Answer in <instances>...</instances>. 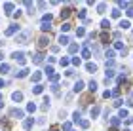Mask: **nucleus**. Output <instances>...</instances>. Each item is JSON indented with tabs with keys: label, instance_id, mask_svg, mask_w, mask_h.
Listing matches in <instances>:
<instances>
[{
	"label": "nucleus",
	"instance_id": "nucleus-1",
	"mask_svg": "<svg viewBox=\"0 0 133 131\" xmlns=\"http://www.w3.org/2000/svg\"><path fill=\"white\" fill-rule=\"evenodd\" d=\"M31 36H32V29H23V31L15 36V42H19V44H27Z\"/></svg>",
	"mask_w": 133,
	"mask_h": 131
},
{
	"label": "nucleus",
	"instance_id": "nucleus-2",
	"mask_svg": "<svg viewBox=\"0 0 133 131\" xmlns=\"http://www.w3.org/2000/svg\"><path fill=\"white\" fill-rule=\"evenodd\" d=\"M19 32H21V27H19V23H11V25H10V27L4 31V34H6V36H14V34L17 36Z\"/></svg>",
	"mask_w": 133,
	"mask_h": 131
},
{
	"label": "nucleus",
	"instance_id": "nucleus-3",
	"mask_svg": "<svg viewBox=\"0 0 133 131\" xmlns=\"http://www.w3.org/2000/svg\"><path fill=\"white\" fill-rule=\"evenodd\" d=\"M15 11L17 10H15V4L14 2H4V13L6 15H14Z\"/></svg>",
	"mask_w": 133,
	"mask_h": 131
},
{
	"label": "nucleus",
	"instance_id": "nucleus-4",
	"mask_svg": "<svg viewBox=\"0 0 133 131\" xmlns=\"http://www.w3.org/2000/svg\"><path fill=\"white\" fill-rule=\"evenodd\" d=\"M11 57H14V59H15V61L19 63V65H25V53H23V51H15Z\"/></svg>",
	"mask_w": 133,
	"mask_h": 131
},
{
	"label": "nucleus",
	"instance_id": "nucleus-5",
	"mask_svg": "<svg viewBox=\"0 0 133 131\" xmlns=\"http://www.w3.org/2000/svg\"><path fill=\"white\" fill-rule=\"evenodd\" d=\"M10 116H11V118H17V120H19V118L25 116V112H23L21 108H11V110H10Z\"/></svg>",
	"mask_w": 133,
	"mask_h": 131
},
{
	"label": "nucleus",
	"instance_id": "nucleus-6",
	"mask_svg": "<svg viewBox=\"0 0 133 131\" xmlns=\"http://www.w3.org/2000/svg\"><path fill=\"white\" fill-rule=\"evenodd\" d=\"M48 44H50V38H48V36H40L38 38V47H40V50H42V47H46Z\"/></svg>",
	"mask_w": 133,
	"mask_h": 131
},
{
	"label": "nucleus",
	"instance_id": "nucleus-7",
	"mask_svg": "<svg viewBox=\"0 0 133 131\" xmlns=\"http://www.w3.org/2000/svg\"><path fill=\"white\" fill-rule=\"evenodd\" d=\"M84 86H86V84H84L82 80H78L76 84H74V87H72V91H74V93H80L82 89H84Z\"/></svg>",
	"mask_w": 133,
	"mask_h": 131
},
{
	"label": "nucleus",
	"instance_id": "nucleus-8",
	"mask_svg": "<svg viewBox=\"0 0 133 131\" xmlns=\"http://www.w3.org/2000/svg\"><path fill=\"white\" fill-rule=\"evenodd\" d=\"M11 101L21 103V101H23V93H21V91H14V93H11Z\"/></svg>",
	"mask_w": 133,
	"mask_h": 131
},
{
	"label": "nucleus",
	"instance_id": "nucleus-9",
	"mask_svg": "<svg viewBox=\"0 0 133 131\" xmlns=\"http://www.w3.org/2000/svg\"><path fill=\"white\" fill-rule=\"evenodd\" d=\"M42 61H44V55H42V53H36V55H32V63H34V65H40Z\"/></svg>",
	"mask_w": 133,
	"mask_h": 131
},
{
	"label": "nucleus",
	"instance_id": "nucleus-10",
	"mask_svg": "<svg viewBox=\"0 0 133 131\" xmlns=\"http://www.w3.org/2000/svg\"><path fill=\"white\" fill-rule=\"evenodd\" d=\"M14 76H17V78H27V76H29V70H27V68H21L19 72H14Z\"/></svg>",
	"mask_w": 133,
	"mask_h": 131
},
{
	"label": "nucleus",
	"instance_id": "nucleus-11",
	"mask_svg": "<svg viewBox=\"0 0 133 131\" xmlns=\"http://www.w3.org/2000/svg\"><path fill=\"white\" fill-rule=\"evenodd\" d=\"M105 57H107V61H114V57H116V53H114V50H107Z\"/></svg>",
	"mask_w": 133,
	"mask_h": 131
},
{
	"label": "nucleus",
	"instance_id": "nucleus-12",
	"mask_svg": "<svg viewBox=\"0 0 133 131\" xmlns=\"http://www.w3.org/2000/svg\"><path fill=\"white\" fill-rule=\"evenodd\" d=\"M32 123H34V120H32V118H27V120H25V122H23V127H25V129L29 131V129H31V127H32Z\"/></svg>",
	"mask_w": 133,
	"mask_h": 131
},
{
	"label": "nucleus",
	"instance_id": "nucleus-13",
	"mask_svg": "<svg viewBox=\"0 0 133 131\" xmlns=\"http://www.w3.org/2000/svg\"><path fill=\"white\" fill-rule=\"evenodd\" d=\"M88 89H89L91 93H95V91H97V82H95V80H91V82L88 84Z\"/></svg>",
	"mask_w": 133,
	"mask_h": 131
},
{
	"label": "nucleus",
	"instance_id": "nucleus-14",
	"mask_svg": "<svg viewBox=\"0 0 133 131\" xmlns=\"http://www.w3.org/2000/svg\"><path fill=\"white\" fill-rule=\"evenodd\" d=\"M86 70H88V72H91V74H93L95 70H97V65H95V63H88V65H86Z\"/></svg>",
	"mask_w": 133,
	"mask_h": 131
},
{
	"label": "nucleus",
	"instance_id": "nucleus-15",
	"mask_svg": "<svg viewBox=\"0 0 133 131\" xmlns=\"http://www.w3.org/2000/svg\"><path fill=\"white\" fill-rule=\"evenodd\" d=\"M69 42H70V40H69V36H66V34H61V36H59V44H61V46H66Z\"/></svg>",
	"mask_w": 133,
	"mask_h": 131
},
{
	"label": "nucleus",
	"instance_id": "nucleus-16",
	"mask_svg": "<svg viewBox=\"0 0 133 131\" xmlns=\"http://www.w3.org/2000/svg\"><path fill=\"white\" fill-rule=\"evenodd\" d=\"M40 29H42V31H50V29H51V23L50 21H42V25H40Z\"/></svg>",
	"mask_w": 133,
	"mask_h": 131
},
{
	"label": "nucleus",
	"instance_id": "nucleus-17",
	"mask_svg": "<svg viewBox=\"0 0 133 131\" xmlns=\"http://www.w3.org/2000/svg\"><path fill=\"white\" fill-rule=\"evenodd\" d=\"M23 4H25L27 6V8H29V13H34V6H32V2H31V0H25V2H23Z\"/></svg>",
	"mask_w": 133,
	"mask_h": 131
},
{
	"label": "nucleus",
	"instance_id": "nucleus-18",
	"mask_svg": "<svg viewBox=\"0 0 133 131\" xmlns=\"http://www.w3.org/2000/svg\"><path fill=\"white\" fill-rule=\"evenodd\" d=\"M82 57L89 59V57H91V50H89V47H84V50H82Z\"/></svg>",
	"mask_w": 133,
	"mask_h": 131
},
{
	"label": "nucleus",
	"instance_id": "nucleus-19",
	"mask_svg": "<svg viewBox=\"0 0 133 131\" xmlns=\"http://www.w3.org/2000/svg\"><path fill=\"white\" fill-rule=\"evenodd\" d=\"M72 120H74L76 123H80V122H82V114H80V110H76L74 114H72Z\"/></svg>",
	"mask_w": 133,
	"mask_h": 131
},
{
	"label": "nucleus",
	"instance_id": "nucleus-20",
	"mask_svg": "<svg viewBox=\"0 0 133 131\" xmlns=\"http://www.w3.org/2000/svg\"><path fill=\"white\" fill-rule=\"evenodd\" d=\"M108 27H110V21H108V19H103V21H101V29H103V31H108Z\"/></svg>",
	"mask_w": 133,
	"mask_h": 131
},
{
	"label": "nucleus",
	"instance_id": "nucleus-21",
	"mask_svg": "<svg viewBox=\"0 0 133 131\" xmlns=\"http://www.w3.org/2000/svg\"><path fill=\"white\" fill-rule=\"evenodd\" d=\"M97 11H99V13H105V11H107V4H105V2L97 4Z\"/></svg>",
	"mask_w": 133,
	"mask_h": 131
},
{
	"label": "nucleus",
	"instance_id": "nucleus-22",
	"mask_svg": "<svg viewBox=\"0 0 133 131\" xmlns=\"http://www.w3.org/2000/svg\"><path fill=\"white\" fill-rule=\"evenodd\" d=\"M131 25H129V19H122L120 21V29H129Z\"/></svg>",
	"mask_w": 133,
	"mask_h": 131
},
{
	"label": "nucleus",
	"instance_id": "nucleus-23",
	"mask_svg": "<svg viewBox=\"0 0 133 131\" xmlns=\"http://www.w3.org/2000/svg\"><path fill=\"white\" fill-rule=\"evenodd\" d=\"M69 31H70V23H63V25H61V34H63V32L66 34Z\"/></svg>",
	"mask_w": 133,
	"mask_h": 131
},
{
	"label": "nucleus",
	"instance_id": "nucleus-24",
	"mask_svg": "<svg viewBox=\"0 0 133 131\" xmlns=\"http://www.w3.org/2000/svg\"><path fill=\"white\" fill-rule=\"evenodd\" d=\"M40 78H42V72H34V74H32V82H34L36 86H38V82H40Z\"/></svg>",
	"mask_w": 133,
	"mask_h": 131
},
{
	"label": "nucleus",
	"instance_id": "nucleus-25",
	"mask_svg": "<svg viewBox=\"0 0 133 131\" xmlns=\"http://www.w3.org/2000/svg\"><path fill=\"white\" fill-rule=\"evenodd\" d=\"M42 91H44V86H40V84H38V86H34V87H32V93H36V95H40Z\"/></svg>",
	"mask_w": 133,
	"mask_h": 131
},
{
	"label": "nucleus",
	"instance_id": "nucleus-26",
	"mask_svg": "<svg viewBox=\"0 0 133 131\" xmlns=\"http://www.w3.org/2000/svg\"><path fill=\"white\" fill-rule=\"evenodd\" d=\"M99 112H101V108H99L97 105H95L93 108H91V118H97V116H99Z\"/></svg>",
	"mask_w": 133,
	"mask_h": 131
},
{
	"label": "nucleus",
	"instance_id": "nucleus-27",
	"mask_svg": "<svg viewBox=\"0 0 133 131\" xmlns=\"http://www.w3.org/2000/svg\"><path fill=\"white\" fill-rule=\"evenodd\" d=\"M70 11H72L70 8H65V10L61 11V19H66V17H69V15H70Z\"/></svg>",
	"mask_w": 133,
	"mask_h": 131
},
{
	"label": "nucleus",
	"instance_id": "nucleus-28",
	"mask_svg": "<svg viewBox=\"0 0 133 131\" xmlns=\"http://www.w3.org/2000/svg\"><path fill=\"white\" fill-rule=\"evenodd\" d=\"M0 72H2V74H6V72H10V65H6V63H2V65H0Z\"/></svg>",
	"mask_w": 133,
	"mask_h": 131
},
{
	"label": "nucleus",
	"instance_id": "nucleus-29",
	"mask_svg": "<svg viewBox=\"0 0 133 131\" xmlns=\"http://www.w3.org/2000/svg\"><path fill=\"white\" fill-rule=\"evenodd\" d=\"M120 15H122V10H120V8H114V10H112V17H114V19H118Z\"/></svg>",
	"mask_w": 133,
	"mask_h": 131
},
{
	"label": "nucleus",
	"instance_id": "nucleus-30",
	"mask_svg": "<svg viewBox=\"0 0 133 131\" xmlns=\"http://www.w3.org/2000/svg\"><path fill=\"white\" fill-rule=\"evenodd\" d=\"M105 74H107V80H112V78H114V74H116V72H114L112 68H107V72H105Z\"/></svg>",
	"mask_w": 133,
	"mask_h": 131
},
{
	"label": "nucleus",
	"instance_id": "nucleus-31",
	"mask_svg": "<svg viewBox=\"0 0 133 131\" xmlns=\"http://www.w3.org/2000/svg\"><path fill=\"white\" fill-rule=\"evenodd\" d=\"M76 36H86V29H84V27H78V29H76Z\"/></svg>",
	"mask_w": 133,
	"mask_h": 131
},
{
	"label": "nucleus",
	"instance_id": "nucleus-32",
	"mask_svg": "<svg viewBox=\"0 0 133 131\" xmlns=\"http://www.w3.org/2000/svg\"><path fill=\"white\" fill-rule=\"evenodd\" d=\"M69 51L70 53H76L78 51V44H69Z\"/></svg>",
	"mask_w": 133,
	"mask_h": 131
},
{
	"label": "nucleus",
	"instance_id": "nucleus-33",
	"mask_svg": "<svg viewBox=\"0 0 133 131\" xmlns=\"http://www.w3.org/2000/svg\"><path fill=\"white\" fill-rule=\"evenodd\" d=\"M99 38H101V42H103V44H108V34H107V32H103Z\"/></svg>",
	"mask_w": 133,
	"mask_h": 131
},
{
	"label": "nucleus",
	"instance_id": "nucleus-34",
	"mask_svg": "<svg viewBox=\"0 0 133 131\" xmlns=\"http://www.w3.org/2000/svg\"><path fill=\"white\" fill-rule=\"evenodd\" d=\"M118 118H128V110H125V108H120V112H118Z\"/></svg>",
	"mask_w": 133,
	"mask_h": 131
},
{
	"label": "nucleus",
	"instance_id": "nucleus-35",
	"mask_svg": "<svg viewBox=\"0 0 133 131\" xmlns=\"http://www.w3.org/2000/svg\"><path fill=\"white\" fill-rule=\"evenodd\" d=\"M80 63H82L80 57H72V65H74V67H80Z\"/></svg>",
	"mask_w": 133,
	"mask_h": 131
},
{
	"label": "nucleus",
	"instance_id": "nucleus-36",
	"mask_svg": "<svg viewBox=\"0 0 133 131\" xmlns=\"http://www.w3.org/2000/svg\"><path fill=\"white\" fill-rule=\"evenodd\" d=\"M44 72H46L48 76H53V74H55V72H53V68L50 67V65H48V67H46V70H44Z\"/></svg>",
	"mask_w": 133,
	"mask_h": 131
},
{
	"label": "nucleus",
	"instance_id": "nucleus-37",
	"mask_svg": "<svg viewBox=\"0 0 133 131\" xmlns=\"http://www.w3.org/2000/svg\"><path fill=\"white\" fill-rule=\"evenodd\" d=\"M27 110H29V112H34V110H36V105H34V103H29V105H27Z\"/></svg>",
	"mask_w": 133,
	"mask_h": 131
},
{
	"label": "nucleus",
	"instance_id": "nucleus-38",
	"mask_svg": "<svg viewBox=\"0 0 133 131\" xmlns=\"http://www.w3.org/2000/svg\"><path fill=\"white\" fill-rule=\"evenodd\" d=\"M80 127H82V129H88V127H89V122H88V120H82V122H80Z\"/></svg>",
	"mask_w": 133,
	"mask_h": 131
},
{
	"label": "nucleus",
	"instance_id": "nucleus-39",
	"mask_svg": "<svg viewBox=\"0 0 133 131\" xmlns=\"http://www.w3.org/2000/svg\"><path fill=\"white\" fill-rule=\"evenodd\" d=\"M110 123H112L114 127H116V126H120V118H110Z\"/></svg>",
	"mask_w": 133,
	"mask_h": 131
},
{
	"label": "nucleus",
	"instance_id": "nucleus-40",
	"mask_svg": "<svg viewBox=\"0 0 133 131\" xmlns=\"http://www.w3.org/2000/svg\"><path fill=\"white\" fill-rule=\"evenodd\" d=\"M59 63H61V67H69V63H70V61H69V59H66V57H63V59H61V61H59Z\"/></svg>",
	"mask_w": 133,
	"mask_h": 131
},
{
	"label": "nucleus",
	"instance_id": "nucleus-41",
	"mask_svg": "<svg viewBox=\"0 0 133 131\" xmlns=\"http://www.w3.org/2000/svg\"><path fill=\"white\" fill-rule=\"evenodd\" d=\"M66 76H69V78H72V76H76V72H74V70H72V68H69V70H66V72H65Z\"/></svg>",
	"mask_w": 133,
	"mask_h": 131
},
{
	"label": "nucleus",
	"instance_id": "nucleus-42",
	"mask_svg": "<svg viewBox=\"0 0 133 131\" xmlns=\"http://www.w3.org/2000/svg\"><path fill=\"white\" fill-rule=\"evenodd\" d=\"M116 82H118V84H122V82H125V74H120L118 78H116Z\"/></svg>",
	"mask_w": 133,
	"mask_h": 131
},
{
	"label": "nucleus",
	"instance_id": "nucleus-43",
	"mask_svg": "<svg viewBox=\"0 0 133 131\" xmlns=\"http://www.w3.org/2000/svg\"><path fill=\"white\" fill-rule=\"evenodd\" d=\"M63 131H70V122H65L63 123Z\"/></svg>",
	"mask_w": 133,
	"mask_h": 131
},
{
	"label": "nucleus",
	"instance_id": "nucleus-44",
	"mask_svg": "<svg viewBox=\"0 0 133 131\" xmlns=\"http://www.w3.org/2000/svg\"><path fill=\"white\" fill-rule=\"evenodd\" d=\"M125 15H128V17H133V6H131L129 10H125Z\"/></svg>",
	"mask_w": 133,
	"mask_h": 131
},
{
	"label": "nucleus",
	"instance_id": "nucleus-45",
	"mask_svg": "<svg viewBox=\"0 0 133 131\" xmlns=\"http://www.w3.org/2000/svg\"><path fill=\"white\" fill-rule=\"evenodd\" d=\"M122 103H124V101H120V99H116V101H114V106H116V108H120V106H122Z\"/></svg>",
	"mask_w": 133,
	"mask_h": 131
},
{
	"label": "nucleus",
	"instance_id": "nucleus-46",
	"mask_svg": "<svg viewBox=\"0 0 133 131\" xmlns=\"http://www.w3.org/2000/svg\"><path fill=\"white\" fill-rule=\"evenodd\" d=\"M91 50H93V53H95V55H99V46H97V44H95V46H91Z\"/></svg>",
	"mask_w": 133,
	"mask_h": 131
},
{
	"label": "nucleus",
	"instance_id": "nucleus-47",
	"mask_svg": "<svg viewBox=\"0 0 133 131\" xmlns=\"http://www.w3.org/2000/svg\"><path fill=\"white\" fill-rule=\"evenodd\" d=\"M42 21H50V23H51V15H50V13H46L44 17H42Z\"/></svg>",
	"mask_w": 133,
	"mask_h": 131
},
{
	"label": "nucleus",
	"instance_id": "nucleus-48",
	"mask_svg": "<svg viewBox=\"0 0 133 131\" xmlns=\"http://www.w3.org/2000/svg\"><path fill=\"white\" fill-rule=\"evenodd\" d=\"M50 80H51V82H53V84H55V82H57V80H59V74H53V76H50Z\"/></svg>",
	"mask_w": 133,
	"mask_h": 131
},
{
	"label": "nucleus",
	"instance_id": "nucleus-49",
	"mask_svg": "<svg viewBox=\"0 0 133 131\" xmlns=\"http://www.w3.org/2000/svg\"><path fill=\"white\" fill-rule=\"evenodd\" d=\"M51 91H53V93H59V86L53 84V86H51Z\"/></svg>",
	"mask_w": 133,
	"mask_h": 131
},
{
	"label": "nucleus",
	"instance_id": "nucleus-50",
	"mask_svg": "<svg viewBox=\"0 0 133 131\" xmlns=\"http://www.w3.org/2000/svg\"><path fill=\"white\" fill-rule=\"evenodd\" d=\"M78 17H82V19H84V17H86V10H80V11H78Z\"/></svg>",
	"mask_w": 133,
	"mask_h": 131
},
{
	"label": "nucleus",
	"instance_id": "nucleus-51",
	"mask_svg": "<svg viewBox=\"0 0 133 131\" xmlns=\"http://www.w3.org/2000/svg\"><path fill=\"white\" fill-rule=\"evenodd\" d=\"M40 108H42V110H48V108H50V103H44V105L40 106Z\"/></svg>",
	"mask_w": 133,
	"mask_h": 131
},
{
	"label": "nucleus",
	"instance_id": "nucleus-52",
	"mask_svg": "<svg viewBox=\"0 0 133 131\" xmlns=\"http://www.w3.org/2000/svg\"><path fill=\"white\" fill-rule=\"evenodd\" d=\"M38 8H40V10H44V8H46V2H44V0H42V2H38Z\"/></svg>",
	"mask_w": 133,
	"mask_h": 131
},
{
	"label": "nucleus",
	"instance_id": "nucleus-53",
	"mask_svg": "<svg viewBox=\"0 0 133 131\" xmlns=\"http://www.w3.org/2000/svg\"><path fill=\"white\" fill-rule=\"evenodd\" d=\"M95 36H97V34H95V32H89V34H88V40H93Z\"/></svg>",
	"mask_w": 133,
	"mask_h": 131
},
{
	"label": "nucleus",
	"instance_id": "nucleus-54",
	"mask_svg": "<svg viewBox=\"0 0 133 131\" xmlns=\"http://www.w3.org/2000/svg\"><path fill=\"white\" fill-rule=\"evenodd\" d=\"M4 86H6V82H4L2 78H0V87H4Z\"/></svg>",
	"mask_w": 133,
	"mask_h": 131
},
{
	"label": "nucleus",
	"instance_id": "nucleus-55",
	"mask_svg": "<svg viewBox=\"0 0 133 131\" xmlns=\"http://www.w3.org/2000/svg\"><path fill=\"white\" fill-rule=\"evenodd\" d=\"M50 131H59V127H51V129H50Z\"/></svg>",
	"mask_w": 133,
	"mask_h": 131
},
{
	"label": "nucleus",
	"instance_id": "nucleus-56",
	"mask_svg": "<svg viewBox=\"0 0 133 131\" xmlns=\"http://www.w3.org/2000/svg\"><path fill=\"white\" fill-rule=\"evenodd\" d=\"M0 103H2V93H0Z\"/></svg>",
	"mask_w": 133,
	"mask_h": 131
},
{
	"label": "nucleus",
	"instance_id": "nucleus-57",
	"mask_svg": "<svg viewBox=\"0 0 133 131\" xmlns=\"http://www.w3.org/2000/svg\"><path fill=\"white\" fill-rule=\"evenodd\" d=\"M2 106H4V103H0V108H2Z\"/></svg>",
	"mask_w": 133,
	"mask_h": 131
},
{
	"label": "nucleus",
	"instance_id": "nucleus-58",
	"mask_svg": "<svg viewBox=\"0 0 133 131\" xmlns=\"http://www.w3.org/2000/svg\"><path fill=\"white\" fill-rule=\"evenodd\" d=\"M124 131H129V129H124Z\"/></svg>",
	"mask_w": 133,
	"mask_h": 131
},
{
	"label": "nucleus",
	"instance_id": "nucleus-59",
	"mask_svg": "<svg viewBox=\"0 0 133 131\" xmlns=\"http://www.w3.org/2000/svg\"><path fill=\"white\" fill-rule=\"evenodd\" d=\"M131 95H133V93H131Z\"/></svg>",
	"mask_w": 133,
	"mask_h": 131
}]
</instances>
